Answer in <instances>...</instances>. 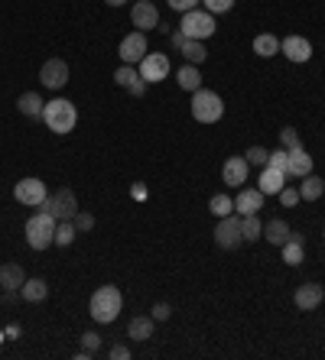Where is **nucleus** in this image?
Instances as JSON below:
<instances>
[{
	"label": "nucleus",
	"instance_id": "39448f33",
	"mask_svg": "<svg viewBox=\"0 0 325 360\" xmlns=\"http://www.w3.org/2000/svg\"><path fill=\"white\" fill-rule=\"evenodd\" d=\"M179 30L186 33V39H202V42H205L208 36H215L218 23H215V13H208V10L196 7V10H189V13H182Z\"/></svg>",
	"mask_w": 325,
	"mask_h": 360
},
{
	"label": "nucleus",
	"instance_id": "aec40b11",
	"mask_svg": "<svg viewBox=\"0 0 325 360\" xmlns=\"http://www.w3.org/2000/svg\"><path fill=\"white\" fill-rule=\"evenodd\" d=\"M17 108H20V114H23V117H43V108H46V101L39 98V94L36 91H23L17 98Z\"/></svg>",
	"mask_w": 325,
	"mask_h": 360
},
{
	"label": "nucleus",
	"instance_id": "7ed1b4c3",
	"mask_svg": "<svg viewBox=\"0 0 325 360\" xmlns=\"http://www.w3.org/2000/svg\"><path fill=\"white\" fill-rule=\"evenodd\" d=\"M56 224L59 221L52 218L49 211H36L33 218L26 221V243L33 247V250H46L56 243Z\"/></svg>",
	"mask_w": 325,
	"mask_h": 360
},
{
	"label": "nucleus",
	"instance_id": "6e6552de",
	"mask_svg": "<svg viewBox=\"0 0 325 360\" xmlns=\"http://www.w3.org/2000/svg\"><path fill=\"white\" fill-rule=\"evenodd\" d=\"M215 243L222 250H234L244 243V234H241V214H228V218H218V227H215Z\"/></svg>",
	"mask_w": 325,
	"mask_h": 360
},
{
	"label": "nucleus",
	"instance_id": "4468645a",
	"mask_svg": "<svg viewBox=\"0 0 325 360\" xmlns=\"http://www.w3.org/2000/svg\"><path fill=\"white\" fill-rule=\"evenodd\" d=\"M248 172H250V166L244 156H228L222 166V179L228 188H241V185L248 182Z\"/></svg>",
	"mask_w": 325,
	"mask_h": 360
},
{
	"label": "nucleus",
	"instance_id": "f3484780",
	"mask_svg": "<svg viewBox=\"0 0 325 360\" xmlns=\"http://www.w3.org/2000/svg\"><path fill=\"white\" fill-rule=\"evenodd\" d=\"M302 260H306V237L300 231H293L290 240L283 243V263L286 266H300Z\"/></svg>",
	"mask_w": 325,
	"mask_h": 360
},
{
	"label": "nucleus",
	"instance_id": "1a4fd4ad",
	"mask_svg": "<svg viewBox=\"0 0 325 360\" xmlns=\"http://www.w3.org/2000/svg\"><path fill=\"white\" fill-rule=\"evenodd\" d=\"M146 52H150V49H146V33L134 30V33H127L124 39H120L117 56H120V62H124V65H140Z\"/></svg>",
	"mask_w": 325,
	"mask_h": 360
},
{
	"label": "nucleus",
	"instance_id": "c03bdc74",
	"mask_svg": "<svg viewBox=\"0 0 325 360\" xmlns=\"http://www.w3.org/2000/svg\"><path fill=\"white\" fill-rule=\"evenodd\" d=\"M146 195H150V192H146V185H134V188H130V198H137V201H144L146 198Z\"/></svg>",
	"mask_w": 325,
	"mask_h": 360
},
{
	"label": "nucleus",
	"instance_id": "7c9ffc66",
	"mask_svg": "<svg viewBox=\"0 0 325 360\" xmlns=\"http://www.w3.org/2000/svg\"><path fill=\"white\" fill-rule=\"evenodd\" d=\"M75 237H78V227L72 224V221H59V224H56V243H59V247H72Z\"/></svg>",
	"mask_w": 325,
	"mask_h": 360
},
{
	"label": "nucleus",
	"instance_id": "0eeeda50",
	"mask_svg": "<svg viewBox=\"0 0 325 360\" xmlns=\"http://www.w3.org/2000/svg\"><path fill=\"white\" fill-rule=\"evenodd\" d=\"M13 198H17L20 205H26V208H39V205L49 198V188H46L43 179L26 176V179H20V182L13 185Z\"/></svg>",
	"mask_w": 325,
	"mask_h": 360
},
{
	"label": "nucleus",
	"instance_id": "b1692460",
	"mask_svg": "<svg viewBox=\"0 0 325 360\" xmlns=\"http://www.w3.org/2000/svg\"><path fill=\"white\" fill-rule=\"evenodd\" d=\"M290 176H296V179H302V176H309L312 172V156H309L306 150H290V169H286Z\"/></svg>",
	"mask_w": 325,
	"mask_h": 360
},
{
	"label": "nucleus",
	"instance_id": "a19ab883",
	"mask_svg": "<svg viewBox=\"0 0 325 360\" xmlns=\"http://www.w3.org/2000/svg\"><path fill=\"white\" fill-rule=\"evenodd\" d=\"M166 4H170L176 13H189V10H196L202 0H166Z\"/></svg>",
	"mask_w": 325,
	"mask_h": 360
},
{
	"label": "nucleus",
	"instance_id": "f03ea898",
	"mask_svg": "<svg viewBox=\"0 0 325 360\" xmlns=\"http://www.w3.org/2000/svg\"><path fill=\"white\" fill-rule=\"evenodd\" d=\"M43 124L49 127L52 134H59V136L72 134V130H75V124H78L75 104H72V101H65V98L46 101V108H43Z\"/></svg>",
	"mask_w": 325,
	"mask_h": 360
},
{
	"label": "nucleus",
	"instance_id": "393cba45",
	"mask_svg": "<svg viewBox=\"0 0 325 360\" xmlns=\"http://www.w3.org/2000/svg\"><path fill=\"white\" fill-rule=\"evenodd\" d=\"M179 52H182V59H186L189 65H202V62L208 59V49H205V42L202 39H186Z\"/></svg>",
	"mask_w": 325,
	"mask_h": 360
},
{
	"label": "nucleus",
	"instance_id": "37998d69",
	"mask_svg": "<svg viewBox=\"0 0 325 360\" xmlns=\"http://www.w3.org/2000/svg\"><path fill=\"white\" fill-rule=\"evenodd\" d=\"M111 357L114 360H127L130 357V347H124V344H114V347H111Z\"/></svg>",
	"mask_w": 325,
	"mask_h": 360
},
{
	"label": "nucleus",
	"instance_id": "c756f323",
	"mask_svg": "<svg viewBox=\"0 0 325 360\" xmlns=\"http://www.w3.org/2000/svg\"><path fill=\"white\" fill-rule=\"evenodd\" d=\"M208 211H212L215 218H228V214H234V198L231 195H212Z\"/></svg>",
	"mask_w": 325,
	"mask_h": 360
},
{
	"label": "nucleus",
	"instance_id": "5701e85b",
	"mask_svg": "<svg viewBox=\"0 0 325 360\" xmlns=\"http://www.w3.org/2000/svg\"><path fill=\"white\" fill-rule=\"evenodd\" d=\"M176 82H179V88L182 91H192L196 94L198 88H202V72H198V65H182L179 72H176Z\"/></svg>",
	"mask_w": 325,
	"mask_h": 360
},
{
	"label": "nucleus",
	"instance_id": "9d476101",
	"mask_svg": "<svg viewBox=\"0 0 325 360\" xmlns=\"http://www.w3.org/2000/svg\"><path fill=\"white\" fill-rule=\"evenodd\" d=\"M137 72L146 84L162 82V78L170 75V59H166V52H146L144 62L137 65Z\"/></svg>",
	"mask_w": 325,
	"mask_h": 360
},
{
	"label": "nucleus",
	"instance_id": "412c9836",
	"mask_svg": "<svg viewBox=\"0 0 325 360\" xmlns=\"http://www.w3.org/2000/svg\"><path fill=\"white\" fill-rule=\"evenodd\" d=\"M290 234H293V227L286 224V221H283V218L267 221V227H264V237H267V243H276V247H283V243L290 240Z\"/></svg>",
	"mask_w": 325,
	"mask_h": 360
},
{
	"label": "nucleus",
	"instance_id": "423d86ee",
	"mask_svg": "<svg viewBox=\"0 0 325 360\" xmlns=\"http://www.w3.org/2000/svg\"><path fill=\"white\" fill-rule=\"evenodd\" d=\"M39 208L49 211L56 221H72L78 214V198H75V192H72V188H59V192L49 195Z\"/></svg>",
	"mask_w": 325,
	"mask_h": 360
},
{
	"label": "nucleus",
	"instance_id": "dca6fc26",
	"mask_svg": "<svg viewBox=\"0 0 325 360\" xmlns=\"http://www.w3.org/2000/svg\"><path fill=\"white\" fill-rule=\"evenodd\" d=\"M293 302H296V309L300 311H312L322 305V285L319 283H302L296 292H293Z\"/></svg>",
	"mask_w": 325,
	"mask_h": 360
},
{
	"label": "nucleus",
	"instance_id": "4be33fe9",
	"mask_svg": "<svg viewBox=\"0 0 325 360\" xmlns=\"http://www.w3.org/2000/svg\"><path fill=\"white\" fill-rule=\"evenodd\" d=\"M46 295H49V285H46V279H39V276L26 279V283L20 285V299L23 302H43Z\"/></svg>",
	"mask_w": 325,
	"mask_h": 360
},
{
	"label": "nucleus",
	"instance_id": "79ce46f5",
	"mask_svg": "<svg viewBox=\"0 0 325 360\" xmlns=\"http://www.w3.org/2000/svg\"><path fill=\"white\" fill-rule=\"evenodd\" d=\"M127 91H130V94H134V98H144V94H146V82H144V78H137V82L130 84Z\"/></svg>",
	"mask_w": 325,
	"mask_h": 360
},
{
	"label": "nucleus",
	"instance_id": "72a5a7b5",
	"mask_svg": "<svg viewBox=\"0 0 325 360\" xmlns=\"http://www.w3.org/2000/svg\"><path fill=\"white\" fill-rule=\"evenodd\" d=\"M267 166L270 169H280V172H286V169H290V150H274L270 153V160H267ZM286 176H290V172H286Z\"/></svg>",
	"mask_w": 325,
	"mask_h": 360
},
{
	"label": "nucleus",
	"instance_id": "a18cd8bd",
	"mask_svg": "<svg viewBox=\"0 0 325 360\" xmlns=\"http://www.w3.org/2000/svg\"><path fill=\"white\" fill-rule=\"evenodd\" d=\"M182 42H186V33H182V30H176V33H172V46H176V49H182Z\"/></svg>",
	"mask_w": 325,
	"mask_h": 360
},
{
	"label": "nucleus",
	"instance_id": "6ab92c4d",
	"mask_svg": "<svg viewBox=\"0 0 325 360\" xmlns=\"http://www.w3.org/2000/svg\"><path fill=\"white\" fill-rule=\"evenodd\" d=\"M23 283H26V273L20 263H4V266H0V285H4L7 292H20Z\"/></svg>",
	"mask_w": 325,
	"mask_h": 360
},
{
	"label": "nucleus",
	"instance_id": "a211bd4d",
	"mask_svg": "<svg viewBox=\"0 0 325 360\" xmlns=\"http://www.w3.org/2000/svg\"><path fill=\"white\" fill-rule=\"evenodd\" d=\"M286 172H280V169H270V166H264L260 169V179H257V188L264 195H280L283 192V185H286Z\"/></svg>",
	"mask_w": 325,
	"mask_h": 360
},
{
	"label": "nucleus",
	"instance_id": "ea45409f",
	"mask_svg": "<svg viewBox=\"0 0 325 360\" xmlns=\"http://www.w3.org/2000/svg\"><path fill=\"white\" fill-rule=\"evenodd\" d=\"M170 315H172V309L166 305V302H156L153 309H150V319H153V321H166Z\"/></svg>",
	"mask_w": 325,
	"mask_h": 360
},
{
	"label": "nucleus",
	"instance_id": "ddd939ff",
	"mask_svg": "<svg viewBox=\"0 0 325 360\" xmlns=\"http://www.w3.org/2000/svg\"><path fill=\"white\" fill-rule=\"evenodd\" d=\"M280 52L290 62L302 65V62L312 59V42H309L306 36H286V39H280Z\"/></svg>",
	"mask_w": 325,
	"mask_h": 360
},
{
	"label": "nucleus",
	"instance_id": "473e14b6",
	"mask_svg": "<svg viewBox=\"0 0 325 360\" xmlns=\"http://www.w3.org/2000/svg\"><path fill=\"white\" fill-rule=\"evenodd\" d=\"M101 351V335H94V331H85V338H82V354L78 357H91V354Z\"/></svg>",
	"mask_w": 325,
	"mask_h": 360
},
{
	"label": "nucleus",
	"instance_id": "49530a36",
	"mask_svg": "<svg viewBox=\"0 0 325 360\" xmlns=\"http://www.w3.org/2000/svg\"><path fill=\"white\" fill-rule=\"evenodd\" d=\"M104 4H111V7H124L127 0H104Z\"/></svg>",
	"mask_w": 325,
	"mask_h": 360
},
{
	"label": "nucleus",
	"instance_id": "de8ad7c7",
	"mask_svg": "<svg viewBox=\"0 0 325 360\" xmlns=\"http://www.w3.org/2000/svg\"><path fill=\"white\" fill-rule=\"evenodd\" d=\"M4 341H7V331H0V344H4Z\"/></svg>",
	"mask_w": 325,
	"mask_h": 360
},
{
	"label": "nucleus",
	"instance_id": "f704fd0d",
	"mask_svg": "<svg viewBox=\"0 0 325 360\" xmlns=\"http://www.w3.org/2000/svg\"><path fill=\"white\" fill-rule=\"evenodd\" d=\"M244 160H248V166H267V160H270V150H264V146H250L248 153H244Z\"/></svg>",
	"mask_w": 325,
	"mask_h": 360
},
{
	"label": "nucleus",
	"instance_id": "58836bf2",
	"mask_svg": "<svg viewBox=\"0 0 325 360\" xmlns=\"http://www.w3.org/2000/svg\"><path fill=\"white\" fill-rule=\"evenodd\" d=\"M72 224L78 227V234H85V231H91V227H94V214H91V211H82V208H78V214L72 218Z\"/></svg>",
	"mask_w": 325,
	"mask_h": 360
},
{
	"label": "nucleus",
	"instance_id": "20e7f679",
	"mask_svg": "<svg viewBox=\"0 0 325 360\" xmlns=\"http://www.w3.org/2000/svg\"><path fill=\"white\" fill-rule=\"evenodd\" d=\"M192 117H196L198 124H218V120L224 117L222 94L208 91V88H198V91L192 94Z\"/></svg>",
	"mask_w": 325,
	"mask_h": 360
},
{
	"label": "nucleus",
	"instance_id": "2f4dec72",
	"mask_svg": "<svg viewBox=\"0 0 325 360\" xmlns=\"http://www.w3.org/2000/svg\"><path fill=\"white\" fill-rule=\"evenodd\" d=\"M140 78V72H137V65H120L117 72H114V82L120 84V88H130V84Z\"/></svg>",
	"mask_w": 325,
	"mask_h": 360
},
{
	"label": "nucleus",
	"instance_id": "f257e3e1",
	"mask_svg": "<svg viewBox=\"0 0 325 360\" xmlns=\"http://www.w3.org/2000/svg\"><path fill=\"white\" fill-rule=\"evenodd\" d=\"M120 309H124V295L117 285H98L91 292V302H88V311L98 325H111L120 315Z\"/></svg>",
	"mask_w": 325,
	"mask_h": 360
},
{
	"label": "nucleus",
	"instance_id": "c9c22d12",
	"mask_svg": "<svg viewBox=\"0 0 325 360\" xmlns=\"http://www.w3.org/2000/svg\"><path fill=\"white\" fill-rule=\"evenodd\" d=\"M276 198H280V205L283 208H296V205H300V188H293V185H283V192L276 195Z\"/></svg>",
	"mask_w": 325,
	"mask_h": 360
},
{
	"label": "nucleus",
	"instance_id": "cd10ccee",
	"mask_svg": "<svg viewBox=\"0 0 325 360\" xmlns=\"http://www.w3.org/2000/svg\"><path fill=\"white\" fill-rule=\"evenodd\" d=\"M254 52L260 56V59H274L276 52H280V39H276L274 33H260V36H254Z\"/></svg>",
	"mask_w": 325,
	"mask_h": 360
},
{
	"label": "nucleus",
	"instance_id": "e433bc0d",
	"mask_svg": "<svg viewBox=\"0 0 325 360\" xmlns=\"http://www.w3.org/2000/svg\"><path fill=\"white\" fill-rule=\"evenodd\" d=\"M280 146H283V150H300V146H302L300 134H296L293 127H283V130H280Z\"/></svg>",
	"mask_w": 325,
	"mask_h": 360
},
{
	"label": "nucleus",
	"instance_id": "c85d7f7f",
	"mask_svg": "<svg viewBox=\"0 0 325 360\" xmlns=\"http://www.w3.org/2000/svg\"><path fill=\"white\" fill-rule=\"evenodd\" d=\"M241 234H244V243H257L264 237V224H260V214H248L241 218Z\"/></svg>",
	"mask_w": 325,
	"mask_h": 360
},
{
	"label": "nucleus",
	"instance_id": "a878e982",
	"mask_svg": "<svg viewBox=\"0 0 325 360\" xmlns=\"http://www.w3.org/2000/svg\"><path fill=\"white\" fill-rule=\"evenodd\" d=\"M127 335L134 338V341H150V338H153V319H150V315H137V319H130Z\"/></svg>",
	"mask_w": 325,
	"mask_h": 360
},
{
	"label": "nucleus",
	"instance_id": "9b49d317",
	"mask_svg": "<svg viewBox=\"0 0 325 360\" xmlns=\"http://www.w3.org/2000/svg\"><path fill=\"white\" fill-rule=\"evenodd\" d=\"M39 82L49 88V91H62L69 84V62L65 59H49L39 72Z\"/></svg>",
	"mask_w": 325,
	"mask_h": 360
},
{
	"label": "nucleus",
	"instance_id": "bb28decb",
	"mask_svg": "<svg viewBox=\"0 0 325 360\" xmlns=\"http://www.w3.org/2000/svg\"><path fill=\"white\" fill-rule=\"evenodd\" d=\"M325 195V182L319 176H312V172H309V176H302V185H300V198L302 201H319Z\"/></svg>",
	"mask_w": 325,
	"mask_h": 360
},
{
	"label": "nucleus",
	"instance_id": "2eb2a0df",
	"mask_svg": "<svg viewBox=\"0 0 325 360\" xmlns=\"http://www.w3.org/2000/svg\"><path fill=\"white\" fill-rule=\"evenodd\" d=\"M260 208H264V192L241 185V195L234 198V211H238L241 218H248V214H260Z\"/></svg>",
	"mask_w": 325,
	"mask_h": 360
},
{
	"label": "nucleus",
	"instance_id": "f8f14e48",
	"mask_svg": "<svg viewBox=\"0 0 325 360\" xmlns=\"http://www.w3.org/2000/svg\"><path fill=\"white\" fill-rule=\"evenodd\" d=\"M130 20H134V26H137L140 33H146V30H156V26H160V10H156V4H150V0H137V4L130 7Z\"/></svg>",
	"mask_w": 325,
	"mask_h": 360
},
{
	"label": "nucleus",
	"instance_id": "4c0bfd02",
	"mask_svg": "<svg viewBox=\"0 0 325 360\" xmlns=\"http://www.w3.org/2000/svg\"><path fill=\"white\" fill-rule=\"evenodd\" d=\"M234 7V0H202V10H208V13H228V10Z\"/></svg>",
	"mask_w": 325,
	"mask_h": 360
}]
</instances>
